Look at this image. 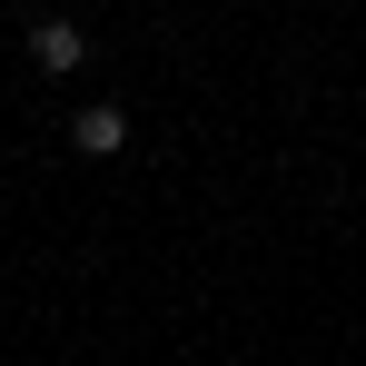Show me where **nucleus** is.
<instances>
[{"instance_id":"1","label":"nucleus","mask_w":366,"mask_h":366,"mask_svg":"<svg viewBox=\"0 0 366 366\" xmlns=\"http://www.w3.org/2000/svg\"><path fill=\"white\" fill-rule=\"evenodd\" d=\"M79 50H89L79 20H30V60H40V69H79Z\"/></svg>"},{"instance_id":"2","label":"nucleus","mask_w":366,"mask_h":366,"mask_svg":"<svg viewBox=\"0 0 366 366\" xmlns=\"http://www.w3.org/2000/svg\"><path fill=\"white\" fill-rule=\"evenodd\" d=\"M69 139H79L89 159H119V149H129V109H79V119H69Z\"/></svg>"}]
</instances>
